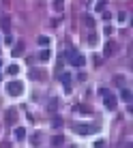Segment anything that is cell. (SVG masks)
<instances>
[{
  "instance_id": "15",
  "label": "cell",
  "mask_w": 133,
  "mask_h": 148,
  "mask_svg": "<svg viewBox=\"0 0 133 148\" xmlns=\"http://www.w3.org/2000/svg\"><path fill=\"white\" fill-rule=\"evenodd\" d=\"M54 9L60 11V9H62V0H54Z\"/></svg>"
},
{
  "instance_id": "8",
  "label": "cell",
  "mask_w": 133,
  "mask_h": 148,
  "mask_svg": "<svg viewBox=\"0 0 133 148\" xmlns=\"http://www.w3.org/2000/svg\"><path fill=\"white\" fill-rule=\"evenodd\" d=\"M28 140H30V144H32V146H41V133H32Z\"/></svg>"
},
{
  "instance_id": "13",
  "label": "cell",
  "mask_w": 133,
  "mask_h": 148,
  "mask_svg": "<svg viewBox=\"0 0 133 148\" xmlns=\"http://www.w3.org/2000/svg\"><path fill=\"white\" fill-rule=\"evenodd\" d=\"M47 110H49V112H56V110H58V99H52V101H49V103H47Z\"/></svg>"
},
{
  "instance_id": "10",
  "label": "cell",
  "mask_w": 133,
  "mask_h": 148,
  "mask_svg": "<svg viewBox=\"0 0 133 148\" xmlns=\"http://www.w3.org/2000/svg\"><path fill=\"white\" fill-rule=\"evenodd\" d=\"M15 137H17V140H24V137H26V129L17 127V129H15Z\"/></svg>"
},
{
  "instance_id": "17",
  "label": "cell",
  "mask_w": 133,
  "mask_h": 148,
  "mask_svg": "<svg viewBox=\"0 0 133 148\" xmlns=\"http://www.w3.org/2000/svg\"><path fill=\"white\" fill-rule=\"evenodd\" d=\"M103 146H105L103 140H97V142H95V148H103Z\"/></svg>"
},
{
  "instance_id": "6",
  "label": "cell",
  "mask_w": 133,
  "mask_h": 148,
  "mask_svg": "<svg viewBox=\"0 0 133 148\" xmlns=\"http://www.w3.org/2000/svg\"><path fill=\"white\" fill-rule=\"evenodd\" d=\"M120 97H122V101H127V103H131V101H133V95H131L129 88H122L120 90Z\"/></svg>"
},
{
  "instance_id": "9",
  "label": "cell",
  "mask_w": 133,
  "mask_h": 148,
  "mask_svg": "<svg viewBox=\"0 0 133 148\" xmlns=\"http://www.w3.org/2000/svg\"><path fill=\"white\" fill-rule=\"evenodd\" d=\"M62 142H64V137H62V135H54V137H52V146H54V148L62 146Z\"/></svg>"
},
{
  "instance_id": "5",
  "label": "cell",
  "mask_w": 133,
  "mask_h": 148,
  "mask_svg": "<svg viewBox=\"0 0 133 148\" xmlns=\"http://www.w3.org/2000/svg\"><path fill=\"white\" fill-rule=\"evenodd\" d=\"M114 52H116V45L112 43V41H107V43H105V49H103V56H112Z\"/></svg>"
},
{
  "instance_id": "16",
  "label": "cell",
  "mask_w": 133,
  "mask_h": 148,
  "mask_svg": "<svg viewBox=\"0 0 133 148\" xmlns=\"http://www.w3.org/2000/svg\"><path fill=\"white\" fill-rule=\"evenodd\" d=\"M7 122H15V112H11V114H7Z\"/></svg>"
},
{
  "instance_id": "1",
  "label": "cell",
  "mask_w": 133,
  "mask_h": 148,
  "mask_svg": "<svg viewBox=\"0 0 133 148\" xmlns=\"http://www.w3.org/2000/svg\"><path fill=\"white\" fill-rule=\"evenodd\" d=\"M99 95L103 97V103H105V108H107V110H116V103H118V101H116V97L112 95L110 90L101 88V90H99Z\"/></svg>"
},
{
  "instance_id": "4",
  "label": "cell",
  "mask_w": 133,
  "mask_h": 148,
  "mask_svg": "<svg viewBox=\"0 0 133 148\" xmlns=\"http://www.w3.org/2000/svg\"><path fill=\"white\" fill-rule=\"evenodd\" d=\"M75 133H80V135H90V133H95V125H86V122H75Z\"/></svg>"
},
{
  "instance_id": "2",
  "label": "cell",
  "mask_w": 133,
  "mask_h": 148,
  "mask_svg": "<svg viewBox=\"0 0 133 148\" xmlns=\"http://www.w3.org/2000/svg\"><path fill=\"white\" fill-rule=\"evenodd\" d=\"M22 92H24V84H22V82L13 79V82H9V84H7V95H11V97H19Z\"/></svg>"
},
{
  "instance_id": "3",
  "label": "cell",
  "mask_w": 133,
  "mask_h": 148,
  "mask_svg": "<svg viewBox=\"0 0 133 148\" xmlns=\"http://www.w3.org/2000/svg\"><path fill=\"white\" fill-rule=\"evenodd\" d=\"M66 58H69V62L73 64V67H84V56L82 54H77L75 52V49H69V52H66Z\"/></svg>"
},
{
  "instance_id": "14",
  "label": "cell",
  "mask_w": 133,
  "mask_h": 148,
  "mask_svg": "<svg viewBox=\"0 0 133 148\" xmlns=\"http://www.w3.org/2000/svg\"><path fill=\"white\" fill-rule=\"evenodd\" d=\"M37 41H39V45H45V47L49 45V37H43V34H41V37H39Z\"/></svg>"
},
{
  "instance_id": "20",
  "label": "cell",
  "mask_w": 133,
  "mask_h": 148,
  "mask_svg": "<svg viewBox=\"0 0 133 148\" xmlns=\"http://www.w3.org/2000/svg\"><path fill=\"white\" fill-rule=\"evenodd\" d=\"M0 24H2V28L9 30V19H7V17H2V22H0Z\"/></svg>"
},
{
  "instance_id": "21",
  "label": "cell",
  "mask_w": 133,
  "mask_h": 148,
  "mask_svg": "<svg viewBox=\"0 0 133 148\" xmlns=\"http://www.w3.org/2000/svg\"><path fill=\"white\" fill-rule=\"evenodd\" d=\"M0 64H2V60H0Z\"/></svg>"
},
{
  "instance_id": "12",
  "label": "cell",
  "mask_w": 133,
  "mask_h": 148,
  "mask_svg": "<svg viewBox=\"0 0 133 148\" xmlns=\"http://www.w3.org/2000/svg\"><path fill=\"white\" fill-rule=\"evenodd\" d=\"M7 73H9V75H17V73H19V67H17V64H9Z\"/></svg>"
},
{
  "instance_id": "19",
  "label": "cell",
  "mask_w": 133,
  "mask_h": 148,
  "mask_svg": "<svg viewBox=\"0 0 133 148\" xmlns=\"http://www.w3.org/2000/svg\"><path fill=\"white\" fill-rule=\"evenodd\" d=\"M4 43H7V45L13 43V37H11V34H7V37H4Z\"/></svg>"
},
{
  "instance_id": "18",
  "label": "cell",
  "mask_w": 133,
  "mask_h": 148,
  "mask_svg": "<svg viewBox=\"0 0 133 148\" xmlns=\"http://www.w3.org/2000/svg\"><path fill=\"white\" fill-rule=\"evenodd\" d=\"M60 125H62V120H60V118H54L52 120V127H60Z\"/></svg>"
},
{
  "instance_id": "7",
  "label": "cell",
  "mask_w": 133,
  "mask_h": 148,
  "mask_svg": "<svg viewBox=\"0 0 133 148\" xmlns=\"http://www.w3.org/2000/svg\"><path fill=\"white\" fill-rule=\"evenodd\" d=\"M62 84H64V90L71 92V75L69 73H62Z\"/></svg>"
},
{
  "instance_id": "11",
  "label": "cell",
  "mask_w": 133,
  "mask_h": 148,
  "mask_svg": "<svg viewBox=\"0 0 133 148\" xmlns=\"http://www.w3.org/2000/svg\"><path fill=\"white\" fill-rule=\"evenodd\" d=\"M49 56H52V54H49V49H47V47L39 52V58H41V60H49Z\"/></svg>"
}]
</instances>
